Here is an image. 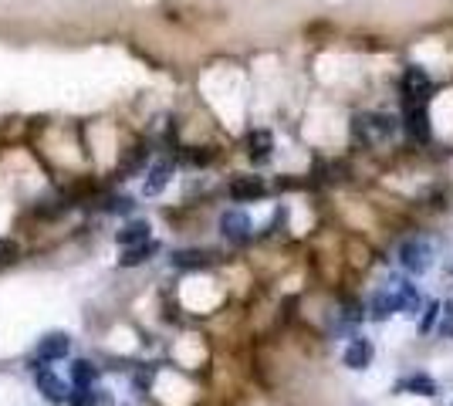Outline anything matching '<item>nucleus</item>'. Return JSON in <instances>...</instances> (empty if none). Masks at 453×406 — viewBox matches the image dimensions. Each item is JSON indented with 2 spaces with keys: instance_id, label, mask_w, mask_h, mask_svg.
<instances>
[{
  "instance_id": "5701e85b",
  "label": "nucleus",
  "mask_w": 453,
  "mask_h": 406,
  "mask_svg": "<svg viewBox=\"0 0 453 406\" xmlns=\"http://www.w3.org/2000/svg\"><path fill=\"white\" fill-rule=\"evenodd\" d=\"M420 315H423V318H420V332H433V325H437V318H440V301H426Z\"/></svg>"
},
{
  "instance_id": "2eb2a0df",
  "label": "nucleus",
  "mask_w": 453,
  "mask_h": 406,
  "mask_svg": "<svg viewBox=\"0 0 453 406\" xmlns=\"http://www.w3.org/2000/svg\"><path fill=\"white\" fill-rule=\"evenodd\" d=\"M172 267L180 271H200V267L213 265V250H200V248H187V250H172Z\"/></svg>"
},
{
  "instance_id": "6e6552de",
  "label": "nucleus",
  "mask_w": 453,
  "mask_h": 406,
  "mask_svg": "<svg viewBox=\"0 0 453 406\" xmlns=\"http://www.w3.org/2000/svg\"><path fill=\"white\" fill-rule=\"evenodd\" d=\"M372 359H375L372 339H365L362 332L348 335V345H345V352H342V366H345V369L362 373V369H369V366H372Z\"/></svg>"
},
{
  "instance_id": "f257e3e1",
  "label": "nucleus",
  "mask_w": 453,
  "mask_h": 406,
  "mask_svg": "<svg viewBox=\"0 0 453 406\" xmlns=\"http://www.w3.org/2000/svg\"><path fill=\"white\" fill-rule=\"evenodd\" d=\"M352 142L362 149H379L399 136V115L389 112H359L352 115Z\"/></svg>"
},
{
  "instance_id": "9b49d317",
  "label": "nucleus",
  "mask_w": 453,
  "mask_h": 406,
  "mask_svg": "<svg viewBox=\"0 0 453 406\" xmlns=\"http://www.w3.org/2000/svg\"><path fill=\"white\" fill-rule=\"evenodd\" d=\"M172 173H176V163H172V159L153 163L149 173H146V180H142V197H159V193L172 183Z\"/></svg>"
},
{
  "instance_id": "7ed1b4c3",
  "label": "nucleus",
  "mask_w": 453,
  "mask_h": 406,
  "mask_svg": "<svg viewBox=\"0 0 453 406\" xmlns=\"http://www.w3.org/2000/svg\"><path fill=\"white\" fill-rule=\"evenodd\" d=\"M399 132H406V139L416 142V146H426V142L433 139V125H430V109H426V102H409V98H403Z\"/></svg>"
},
{
  "instance_id": "f03ea898",
  "label": "nucleus",
  "mask_w": 453,
  "mask_h": 406,
  "mask_svg": "<svg viewBox=\"0 0 453 406\" xmlns=\"http://www.w3.org/2000/svg\"><path fill=\"white\" fill-rule=\"evenodd\" d=\"M396 257H399L403 271L413 274V278H423V274L433 267V261H437L433 244H430L426 237H406V240L399 244V250H396Z\"/></svg>"
},
{
  "instance_id": "f8f14e48",
  "label": "nucleus",
  "mask_w": 453,
  "mask_h": 406,
  "mask_svg": "<svg viewBox=\"0 0 453 406\" xmlns=\"http://www.w3.org/2000/svg\"><path fill=\"white\" fill-rule=\"evenodd\" d=\"M146 240H153V224L146 217L125 220L122 227L115 231V244L119 248H136V244H146Z\"/></svg>"
},
{
  "instance_id": "4468645a",
  "label": "nucleus",
  "mask_w": 453,
  "mask_h": 406,
  "mask_svg": "<svg viewBox=\"0 0 453 406\" xmlns=\"http://www.w3.org/2000/svg\"><path fill=\"white\" fill-rule=\"evenodd\" d=\"M146 163H149V146H146V142L129 146V149L122 153V163H119V180H129V176L142 173L146 170Z\"/></svg>"
},
{
  "instance_id": "1a4fd4ad",
  "label": "nucleus",
  "mask_w": 453,
  "mask_h": 406,
  "mask_svg": "<svg viewBox=\"0 0 453 406\" xmlns=\"http://www.w3.org/2000/svg\"><path fill=\"white\" fill-rule=\"evenodd\" d=\"M396 312H399V291H396V282L375 288L372 298H369V305H365V318L386 322V318H392Z\"/></svg>"
},
{
  "instance_id": "39448f33",
  "label": "nucleus",
  "mask_w": 453,
  "mask_h": 406,
  "mask_svg": "<svg viewBox=\"0 0 453 406\" xmlns=\"http://www.w3.org/2000/svg\"><path fill=\"white\" fill-rule=\"evenodd\" d=\"M220 227V237L227 240V244H237V248H244V244H250L254 240V224H250V217L240 210V207H230V210H223L217 220Z\"/></svg>"
},
{
  "instance_id": "dca6fc26",
  "label": "nucleus",
  "mask_w": 453,
  "mask_h": 406,
  "mask_svg": "<svg viewBox=\"0 0 453 406\" xmlns=\"http://www.w3.org/2000/svg\"><path fill=\"white\" fill-rule=\"evenodd\" d=\"M399 393H409V396H437L440 386L430 373H409L406 379H399Z\"/></svg>"
},
{
  "instance_id": "9d476101",
  "label": "nucleus",
  "mask_w": 453,
  "mask_h": 406,
  "mask_svg": "<svg viewBox=\"0 0 453 406\" xmlns=\"http://www.w3.org/2000/svg\"><path fill=\"white\" fill-rule=\"evenodd\" d=\"M34 383H37V390H41V396H45L47 403H54V406L68 403V393H71V386H68V383H64L54 369H37V373H34Z\"/></svg>"
},
{
  "instance_id": "0eeeda50",
  "label": "nucleus",
  "mask_w": 453,
  "mask_h": 406,
  "mask_svg": "<svg viewBox=\"0 0 453 406\" xmlns=\"http://www.w3.org/2000/svg\"><path fill=\"white\" fill-rule=\"evenodd\" d=\"M399 92H403V98H409V102H430V95H433V79H430V71L420 68V64L403 68Z\"/></svg>"
},
{
  "instance_id": "412c9836",
  "label": "nucleus",
  "mask_w": 453,
  "mask_h": 406,
  "mask_svg": "<svg viewBox=\"0 0 453 406\" xmlns=\"http://www.w3.org/2000/svg\"><path fill=\"white\" fill-rule=\"evenodd\" d=\"M440 325V339H453V301H447V305H440V318H437Z\"/></svg>"
},
{
  "instance_id": "423d86ee",
  "label": "nucleus",
  "mask_w": 453,
  "mask_h": 406,
  "mask_svg": "<svg viewBox=\"0 0 453 406\" xmlns=\"http://www.w3.org/2000/svg\"><path fill=\"white\" fill-rule=\"evenodd\" d=\"M227 197L234 203H254V200H264L267 197V183L264 176L257 173H237L234 180L227 183Z\"/></svg>"
},
{
  "instance_id": "aec40b11",
  "label": "nucleus",
  "mask_w": 453,
  "mask_h": 406,
  "mask_svg": "<svg viewBox=\"0 0 453 406\" xmlns=\"http://www.w3.org/2000/svg\"><path fill=\"white\" fill-rule=\"evenodd\" d=\"M102 210H105V214H132V210H136V200L125 197V193H109V197H102Z\"/></svg>"
},
{
  "instance_id": "6ab92c4d",
  "label": "nucleus",
  "mask_w": 453,
  "mask_h": 406,
  "mask_svg": "<svg viewBox=\"0 0 453 406\" xmlns=\"http://www.w3.org/2000/svg\"><path fill=\"white\" fill-rule=\"evenodd\" d=\"M180 159L187 163V166H210L213 159H217V149L213 146H189L180 153Z\"/></svg>"
},
{
  "instance_id": "a211bd4d",
  "label": "nucleus",
  "mask_w": 453,
  "mask_h": 406,
  "mask_svg": "<svg viewBox=\"0 0 453 406\" xmlns=\"http://www.w3.org/2000/svg\"><path fill=\"white\" fill-rule=\"evenodd\" d=\"M71 386H98V366L92 359L71 362Z\"/></svg>"
},
{
  "instance_id": "4be33fe9",
  "label": "nucleus",
  "mask_w": 453,
  "mask_h": 406,
  "mask_svg": "<svg viewBox=\"0 0 453 406\" xmlns=\"http://www.w3.org/2000/svg\"><path fill=\"white\" fill-rule=\"evenodd\" d=\"M20 257V244L14 237H0V265H14Z\"/></svg>"
},
{
  "instance_id": "20e7f679",
  "label": "nucleus",
  "mask_w": 453,
  "mask_h": 406,
  "mask_svg": "<svg viewBox=\"0 0 453 406\" xmlns=\"http://www.w3.org/2000/svg\"><path fill=\"white\" fill-rule=\"evenodd\" d=\"M71 356V335L68 332H47L37 339V349H34V356L28 359V369L37 373V369H47L51 362L58 359H68Z\"/></svg>"
},
{
  "instance_id": "ddd939ff",
  "label": "nucleus",
  "mask_w": 453,
  "mask_h": 406,
  "mask_svg": "<svg viewBox=\"0 0 453 406\" xmlns=\"http://www.w3.org/2000/svg\"><path fill=\"white\" fill-rule=\"evenodd\" d=\"M247 156L250 163H267V159L274 156V132H267V129H250L247 132Z\"/></svg>"
},
{
  "instance_id": "f3484780",
  "label": "nucleus",
  "mask_w": 453,
  "mask_h": 406,
  "mask_svg": "<svg viewBox=\"0 0 453 406\" xmlns=\"http://www.w3.org/2000/svg\"><path fill=\"white\" fill-rule=\"evenodd\" d=\"M159 240H146V244H136V248H122V257H119V265L122 267H142L146 261H153L159 254Z\"/></svg>"
}]
</instances>
